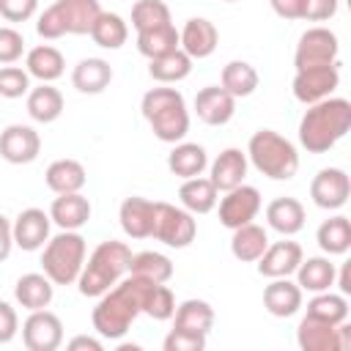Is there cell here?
I'll return each instance as SVG.
<instances>
[{
  "mask_svg": "<svg viewBox=\"0 0 351 351\" xmlns=\"http://www.w3.org/2000/svg\"><path fill=\"white\" fill-rule=\"evenodd\" d=\"M148 285H151V280L129 274L126 280H118L110 291H104L90 315L93 329L107 340H121L129 332L132 321L143 313Z\"/></svg>",
  "mask_w": 351,
  "mask_h": 351,
  "instance_id": "1",
  "label": "cell"
},
{
  "mask_svg": "<svg viewBox=\"0 0 351 351\" xmlns=\"http://www.w3.org/2000/svg\"><path fill=\"white\" fill-rule=\"evenodd\" d=\"M351 129V101L343 96H329L307 104L299 121V143L310 154H326Z\"/></svg>",
  "mask_w": 351,
  "mask_h": 351,
  "instance_id": "2",
  "label": "cell"
},
{
  "mask_svg": "<svg viewBox=\"0 0 351 351\" xmlns=\"http://www.w3.org/2000/svg\"><path fill=\"white\" fill-rule=\"evenodd\" d=\"M129 263H132V250H129V244L115 241V239L101 241V244L88 255V261L82 263V271H80V277H77L80 293H82V296H90V299H99L104 291H110V288L129 271Z\"/></svg>",
  "mask_w": 351,
  "mask_h": 351,
  "instance_id": "3",
  "label": "cell"
},
{
  "mask_svg": "<svg viewBox=\"0 0 351 351\" xmlns=\"http://www.w3.org/2000/svg\"><path fill=\"white\" fill-rule=\"evenodd\" d=\"M143 118L162 143H181L189 132V110L176 88H151L140 101Z\"/></svg>",
  "mask_w": 351,
  "mask_h": 351,
  "instance_id": "4",
  "label": "cell"
},
{
  "mask_svg": "<svg viewBox=\"0 0 351 351\" xmlns=\"http://www.w3.org/2000/svg\"><path fill=\"white\" fill-rule=\"evenodd\" d=\"M247 159L252 167L271 178V181H288L299 170V151L296 145L282 137L274 129H258L247 143Z\"/></svg>",
  "mask_w": 351,
  "mask_h": 351,
  "instance_id": "5",
  "label": "cell"
},
{
  "mask_svg": "<svg viewBox=\"0 0 351 351\" xmlns=\"http://www.w3.org/2000/svg\"><path fill=\"white\" fill-rule=\"evenodd\" d=\"M101 14L99 0H55L47 5L36 22V30L41 38H60L66 33L85 36L90 33L96 16Z\"/></svg>",
  "mask_w": 351,
  "mask_h": 351,
  "instance_id": "6",
  "label": "cell"
},
{
  "mask_svg": "<svg viewBox=\"0 0 351 351\" xmlns=\"http://www.w3.org/2000/svg\"><path fill=\"white\" fill-rule=\"evenodd\" d=\"M85 255H88L85 239L77 230H60L58 236L47 239L41 252V269L55 285H71L82 271Z\"/></svg>",
  "mask_w": 351,
  "mask_h": 351,
  "instance_id": "7",
  "label": "cell"
},
{
  "mask_svg": "<svg viewBox=\"0 0 351 351\" xmlns=\"http://www.w3.org/2000/svg\"><path fill=\"white\" fill-rule=\"evenodd\" d=\"M195 236H197L195 214H189L186 208H178V206L156 200L151 239H156V241H162V244H167L173 250H184V247H189L195 241Z\"/></svg>",
  "mask_w": 351,
  "mask_h": 351,
  "instance_id": "8",
  "label": "cell"
},
{
  "mask_svg": "<svg viewBox=\"0 0 351 351\" xmlns=\"http://www.w3.org/2000/svg\"><path fill=\"white\" fill-rule=\"evenodd\" d=\"M296 343L302 351H346L351 346V326L343 324H326L321 318L304 315L296 329Z\"/></svg>",
  "mask_w": 351,
  "mask_h": 351,
  "instance_id": "9",
  "label": "cell"
},
{
  "mask_svg": "<svg viewBox=\"0 0 351 351\" xmlns=\"http://www.w3.org/2000/svg\"><path fill=\"white\" fill-rule=\"evenodd\" d=\"M340 55V41L329 27H307L299 36L296 52H293V66L296 69H310V66H329L337 63Z\"/></svg>",
  "mask_w": 351,
  "mask_h": 351,
  "instance_id": "10",
  "label": "cell"
},
{
  "mask_svg": "<svg viewBox=\"0 0 351 351\" xmlns=\"http://www.w3.org/2000/svg\"><path fill=\"white\" fill-rule=\"evenodd\" d=\"M340 85V63L329 66H310V69H296L293 74V96L302 104H315L321 99H329Z\"/></svg>",
  "mask_w": 351,
  "mask_h": 351,
  "instance_id": "11",
  "label": "cell"
},
{
  "mask_svg": "<svg viewBox=\"0 0 351 351\" xmlns=\"http://www.w3.org/2000/svg\"><path fill=\"white\" fill-rule=\"evenodd\" d=\"M22 343L27 351H55L63 343V321L52 310H30L22 324Z\"/></svg>",
  "mask_w": 351,
  "mask_h": 351,
  "instance_id": "12",
  "label": "cell"
},
{
  "mask_svg": "<svg viewBox=\"0 0 351 351\" xmlns=\"http://www.w3.org/2000/svg\"><path fill=\"white\" fill-rule=\"evenodd\" d=\"M310 197L318 208L337 211L351 197V178L343 167H324L310 181Z\"/></svg>",
  "mask_w": 351,
  "mask_h": 351,
  "instance_id": "13",
  "label": "cell"
},
{
  "mask_svg": "<svg viewBox=\"0 0 351 351\" xmlns=\"http://www.w3.org/2000/svg\"><path fill=\"white\" fill-rule=\"evenodd\" d=\"M258 211H261V192L250 184H239V186L228 189L225 197L219 200V222L230 230L252 222L258 217Z\"/></svg>",
  "mask_w": 351,
  "mask_h": 351,
  "instance_id": "14",
  "label": "cell"
},
{
  "mask_svg": "<svg viewBox=\"0 0 351 351\" xmlns=\"http://www.w3.org/2000/svg\"><path fill=\"white\" fill-rule=\"evenodd\" d=\"M41 154V137L27 123H11L0 132V156L8 165H30Z\"/></svg>",
  "mask_w": 351,
  "mask_h": 351,
  "instance_id": "15",
  "label": "cell"
},
{
  "mask_svg": "<svg viewBox=\"0 0 351 351\" xmlns=\"http://www.w3.org/2000/svg\"><path fill=\"white\" fill-rule=\"evenodd\" d=\"M49 214L44 208H25L16 214V219L11 222V233H14V247L25 250V252H36L47 244L49 239Z\"/></svg>",
  "mask_w": 351,
  "mask_h": 351,
  "instance_id": "16",
  "label": "cell"
},
{
  "mask_svg": "<svg viewBox=\"0 0 351 351\" xmlns=\"http://www.w3.org/2000/svg\"><path fill=\"white\" fill-rule=\"evenodd\" d=\"M195 112L206 126H225L236 115V99L222 85H206L195 96Z\"/></svg>",
  "mask_w": 351,
  "mask_h": 351,
  "instance_id": "17",
  "label": "cell"
},
{
  "mask_svg": "<svg viewBox=\"0 0 351 351\" xmlns=\"http://www.w3.org/2000/svg\"><path fill=\"white\" fill-rule=\"evenodd\" d=\"M302 258H304L302 247H299L296 241L282 239V241L269 244V247L263 250V255H261L255 263H258V274H261V277L274 280V277H291V274L296 271V266L302 263Z\"/></svg>",
  "mask_w": 351,
  "mask_h": 351,
  "instance_id": "18",
  "label": "cell"
},
{
  "mask_svg": "<svg viewBox=\"0 0 351 351\" xmlns=\"http://www.w3.org/2000/svg\"><path fill=\"white\" fill-rule=\"evenodd\" d=\"M219 44V30L214 27V22L203 19V16H192L186 19L184 30L178 33V47L192 58V60H203L208 55H214Z\"/></svg>",
  "mask_w": 351,
  "mask_h": 351,
  "instance_id": "19",
  "label": "cell"
},
{
  "mask_svg": "<svg viewBox=\"0 0 351 351\" xmlns=\"http://www.w3.org/2000/svg\"><path fill=\"white\" fill-rule=\"evenodd\" d=\"M154 211H156V200H148V197H140V195L126 197L118 208V219H121L123 233L129 239H151Z\"/></svg>",
  "mask_w": 351,
  "mask_h": 351,
  "instance_id": "20",
  "label": "cell"
},
{
  "mask_svg": "<svg viewBox=\"0 0 351 351\" xmlns=\"http://www.w3.org/2000/svg\"><path fill=\"white\" fill-rule=\"evenodd\" d=\"M247 176V154L241 148H225L217 154V159L211 162V184L217 186V192H228L239 184H244Z\"/></svg>",
  "mask_w": 351,
  "mask_h": 351,
  "instance_id": "21",
  "label": "cell"
},
{
  "mask_svg": "<svg viewBox=\"0 0 351 351\" xmlns=\"http://www.w3.org/2000/svg\"><path fill=\"white\" fill-rule=\"evenodd\" d=\"M49 219L60 230H80L90 219V200L82 192H66L58 195L49 206Z\"/></svg>",
  "mask_w": 351,
  "mask_h": 351,
  "instance_id": "22",
  "label": "cell"
},
{
  "mask_svg": "<svg viewBox=\"0 0 351 351\" xmlns=\"http://www.w3.org/2000/svg\"><path fill=\"white\" fill-rule=\"evenodd\" d=\"M302 288L288 280V277H274L266 288H263V307L274 315V318H291L293 313H299L302 307Z\"/></svg>",
  "mask_w": 351,
  "mask_h": 351,
  "instance_id": "23",
  "label": "cell"
},
{
  "mask_svg": "<svg viewBox=\"0 0 351 351\" xmlns=\"http://www.w3.org/2000/svg\"><path fill=\"white\" fill-rule=\"evenodd\" d=\"M307 211L296 197H274L266 206V222L271 230H277L280 236H293L304 228Z\"/></svg>",
  "mask_w": 351,
  "mask_h": 351,
  "instance_id": "24",
  "label": "cell"
},
{
  "mask_svg": "<svg viewBox=\"0 0 351 351\" xmlns=\"http://www.w3.org/2000/svg\"><path fill=\"white\" fill-rule=\"evenodd\" d=\"M52 296H55V282L44 271L22 274L14 285V299L25 310H44V307H49Z\"/></svg>",
  "mask_w": 351,
  "mask_h": 351,
  "instance_id": "25",
  "label": "cell"
},
{
  "mask_svg": "<svg viewBox=\"0 0 351 351\" xmlns=\"http://www.w3.org/2000/svg\"><path fill=\"white\" fill-rule=\"evenodd\" d=\"M296 285L302 291H310V293H321V291H329L335 285V263L324 255H313V258H302V263L296 266Z\"/></svg>",
  "mask_w": 351,
  "mask_h": 351,
  "instance_id": "26",
  "label": "cell"
},
{
  "mask_svg": "<svg viewBox=\"0 0 351 351\" xmlns=\"http://www.w3.org/2000/svg\"><path fill=\"white\" fill-rule=\"evenodd\" d=\"M25 69H27L30 77H36V80H41V82H55V80L63 77V71H66V58H63V52H60L58 47H52V44H38V47H33V49L27 52Z\"/></svg>",
  "mask_w": 351,
  "mask_h": 351,
  "instance_id": "27",
  "label": "cell"
},
{
  "mask_svg": "<svg viewBox=\"0 0 351 351\" xmlns=\"http://www.w3.org/2000/svg\"><path fill=\"white\" fill-rule=\"evenodd\" d=\"M266 247H269V236H266V228H263V225L247 222V225L233 228L230 252H233L236 261H241V263H255V261L263 255Z\"/></svg>",
  "mask_w": 351,
  "mask_h": 351,
  "instance_id": "28",
  "label": "cell"
},
{
  "mask_svg": "<svg viewBox=\"0 0 351 351\" xmlns=\"http://www.w3.org/2000/svg\"><path fill=\"white\" fill-rule=\"evenodd\" d=\"M112 82V66L104 58H82L71 71V85L80 93H101Z\"/></svg>",
  "mask_w": 351,
  "mask_h": 351,
  "instance_id": "29",
  "label": "cell"
},
{
  "mask_svg": "<svg viewBox=\"0 0 351 351\" xmlns=\"http://www.w3.org/2000/svg\"><path fill=\"white\" fill-rule=\"evenodd\" d=\"M63 93L52 82H41L38 88L27 90V115L38 123H52L63 112Z\"/></svg>",
  "mask_w": 351,
  "mask_h": 351,
  "instance_id": "30",
  "label": "cell"
},
{
  "mask_svg": "<svg viewBox=\"0 0 351 351\" xmlns=\"http://www.w3.org/2000/svg\"><path fill=\"white\" fill-rule=\"evenodd\" d=\"M44 181L55 195H66V192H80L85 186L88 176H85L82 162H77V159H55L47 167Z\"/></svg>",
  "mask_w": 351,
  "mask_h": 351,
  "instance_id": "31",
  "label": "cell"
},
{
  "mask_svg": "<svg viewBox=\"0 0 351 351\" xmlns=\"http://www.w3.org/2000/svg\"><path fill=\"white\" fill-rule=\"evenodd\" d=\"M178 200L181 206L189 211V214H208L217 200H219V192L217 186L211 184V178H203V176H195V178H184L181 189H178Z\"/></svg>",
  "mask_w": 351,
  "mask_h": 351,
  "instance_id": "32",
  "label": "cell"
},
{
  "mask_svg": "<svg viewBox=\"0 0 351 351\" xmlns=\"http://www.w3.org/2000/svg\"><path fill=\"white\" fill-rule=\"evenodd\" d=\"M214 326V307L203 299H184L173 313V329L208 335Z\"/></svg>",
  "mask_w": 351,
  "mask_h": 351,
  "instance_id": "33",
  "label": "cell"
},
{
  "mask_svg": "<svg viewBox=\"0 0 351 351\" xmlns=\"http://www.w3.org/2000/svg\"><path fill=\"white\" fill-rule=\"evenodd\" d=\"M167 167L178 178H195V176H203V170L208 167V154L197 143H178L167 154Z\"/></svg>",
  "mask_w": 351,
  "mask_h": 351,
  "instance_id": "34",
  "label": "cell"
},
{
  "mask_svg": "<svg viewBox=\"0 0 351 351\" xmlns=\"http://www.w3.org/2000/svg\"><path fill=\"white\" fill-rule=\"evenodd\" d=\"M315 241L326 255H346L351 250V219L343 214L324 219L315 230Z\"/></svg>",
  "mask_w": 351,
  "mask_h": 351,
  "instance_id": "35",
  "label": "cell"
},
{
  "mask_svg": "<svg viewBox=\"0 0 351 351\" xmlns=\"http://www.w3.org/2000/svg\"><path fill=\"white\" fill-rule=\"evenodd\" d=\"M88 36H90L93 44L101 47V49H121V47L126 44V38H129V25L123 22L121 14H115V11H101V14L96 16V22H93V27H90Z\"/></svg>",
  "mask_w": 351,
  "mask_h": 351,
  "instance_id": "36",
  "label": "cell"
},
{
  "mask_svg": "<svg viewBox=\"0 0 351 351\" xmlns=\"http://www.w3.org/2000/svg\"><path fill=\"white\" fill-rule=\"evenodd\" d=\"M189 71H192V58L181 47L167 52V55H162V58H154L148 63V74L162 85H176V82L186 80Z\"/></svg>",
  "mask_w": 351,
  "mask_h": 351,
  "instance_id": "37",
  "label": "cell"
},
{
  "mask_svg": "<svg viewBox=\"0 0 351 351\" xmlns=\"http://www.w3.org/2000/svg\"><path fill=\"white\" fill-rule=\"evenodd\" d=\"M258 82H261V77H258L255 66L247 63V60H230V63L222 69V74H219V85H222L233 99H244V96L255 93Z\"/></svg>",
  "mask_w": 351,
  "mask_h": 351,
  "instance_id": "38",
  "label": "cell"
},
{
  "mask_svg": "<svg viewBox=\"0 0 351 351\" xmlns=\"http://www.w3.org/2000/svg\"><path fill=\"white\" fill-rule=\"evenodd\" d=\"M137 49L148 60L162 58V55L178 49V30H176V25L167 22V25H159V27H151V30H140L137 33Z\"/></svg>",
  "mask_w": 351,
  "mask_h": 351,
  "instance_id": "39",
  "label": "cell"
},
{
  "mask_svg": "<svg viewBox=\"0 0 351 351\" xmlns=\"http://www.w3.org/2000/svg\"><path fill=\"white\" fill-rule=\"evenodd\" d=\"M129 274H137V277L151 280V282H167L173 277V261L167 255H162V252L145 250V252L132 255Z\"/></svg>",
  "mask_w": 351,
  "mask_h": 351,
  "instance_id": "40",
  "label": "cell"
},
{
  "mask_svg": "<svg viewBox=\"0 0 351 351\" xmlns=\"http://www.w3.org/2000/svg\"><path fill=\"white\" fill-rule=\"evenodd\" d=\"M313 318H321L326 324H343L348 321V302L343 293H332V291H321L307 302V313Z\"/></svg>",
  "mask_w": 351,
  "mask_h": 351,
  "instance_id": "41",
  "label": "cell"
},
{
  "mask_svg": "<svg viewBox=\"0 0 351 351\" xmlns=\"http://www.w3.org/2000/svg\"><path fill=\"white\" fill-rule=\"evenodd\" d=\"M167 22H170V8L165 0H137L132 5V27L137 33L167 25Z\"/></svg>",
  "mask_w": 351,
  "mask_h": 351,
  "instance_id": "42",
  "label": "cell"
},
{
  "mask_svg": "<svg viewBox=\"0 0 351 351\" xmlns=\"http://www.w3.org/2000/svg\"><path fill=\"white\" fill-rule=\"evenodd\" d=\"M143 313L154 321H167L176 313V296L165 282H151L145 291V302H143Z\"/></svg>",
  "mask_w": 351,
  "mask_h": 351,
  "instance_id": "43",
  "label": "cell"
},
{
  "mask_svg": "<svg viewBox=\"0 0 351 351\" xmlns=\"http://www.w3.org/2000/svg\"><path fill=\"white\" fill-rule=\"evenodd\" d=\"M30 90V74L22 66H3L0 69V96L3 99H19Z\"/></svg>",
  "mask_w": 351,
  "mask_h": 351,
  "instance_id": "44",
  "label": "cell"
},
{
  "mask_svg": "<svg viewBox=\"0 0 351 351\" xmlns=\"http://www.w3.org/2000/svg\"><path fill=\"white\" fill-rule=\"evenodd\" d=\"M165 351H203L206 348V335L197 332H184V329H170L165 343Z\"/></svg>",
  "mask_w": 351,
  "mask_h": 351,
  "instance_id": "45",
  "label": "cell"
},
{
  "mask_svg": "<svg viewBox=\"0 0 351 351\" xmlns=\"http://www.w3.org/2000/svg\"><path fill=\"white\" fill-rule=\"evenodd\" d=\"M25 52V38L16 27H0V63H16Z\"/></svg>",
  "mask_w": 351,
  "mask_h": 351,
  "instance_id": "46",
  "label": "cell"
},
{
  "mask_svg": "<svg viewBox=\"0 0 351 351\" xmlns=\"http://www.w3.org/2000/svg\"><path fill=\"white\" fill-rule=\"evenodd\" d=\"M38 8V0H0V16L5 22H27Z\"/></svg>",
  "mask_w": 351,
  "mask_h": 351,
  "instance_id": "47",
  "label": "cell"
},
{
  "mask_svg": "<svg viewBox=\"0 0 351 351\" xmlns=\"http://www.w3.org/2000/svg\"><path fill=\"white\" fill-rule=\"evenodd\" d=\"M337 3L340 0H304L302 5V19L307 22H326L337 14Z\"/></svg>",
  "mask_w": 351,
  "mask_h": 351,
  "instance_id": "48",
  "label": "cell"
},
{
  "mask_svg": "<svg viewBox=\"0 0 351 351\" xmlns=\"http://www.w3.org/2000/svg\"><path fill=\"white\" fill-rule=\"evenodd\" d=\"M19 332V315L16 310L0 299V343H11Z\"/></svg>",
  "mask_w": 351,
  "mask_h": 351,
  "instance_id": "49",
  "label": "cell"
},
{
  "mask_svg": "<svg viewBox=\"0 0 351 351\" xmlns=\"http://www.w3.org/2000/svg\"><path fill=\"white\" fill-rule=\"evenodd\" d=\"M274 14L282 19H302V5L304 0H269Z\"/></svg>",
  "mask_w": 351,
  "mask_h": 351,
  "instance_id": "50",
  "label": "cell"
},
{
  "mask_svg": "<svg viewBox=\"0 0 351 351\" xmlns=\"http://www.w3.org/2000/svg\"><path fill=\"white\" fill-rule=\"evenodd\" d=\"M11 250H14V233H11V222H8V217H3L0 214V263L11 255Z\"/></svg>",
  "mask_w": 351,
  "mask_h": 351,
  "instance_id": "51",
  "label": "cell"
},
{
  "mask_svg": "<svg viewBox=\"0 0 351 351\" xmlns=\"http://www.w3.org/2000/svg\"><path fill=\"white\" fill-rule=\"evenodd\" d=\"M69 348H71V351H80V348H85V351H101L104 346H101V340H96V337L77 335V337L69 340Z\"/></svg>",
  "mask_w": 351,
  "mask_h": 351,
  "instance_id": "52",
  "label": "cell"
},
{
  "mask_svg": "<svg viewBox=\"0 0 351 351\" xmlns=\"http://www.w3.org/2000/svg\"><path fill=\"white\" fill-rule=\"evenodd\" d=\"M335 282L340 285V293H343V296L351 293V263H343L340 274H335Z\"/></svg>",
  "mask_w": 351,
  "mask_h": 351,
  "instance_id": "53",
  "label": "cell"
},
{
  "mask_svg": "<svg viewBox=\"0 0 351 351\" xmlns=\"http://www.w3.org/2000/svg\"><path fill=\"white\" fill-rule=\"evenodd\" d=\"M225 3H236V0H225Z\"/></svg>",
  "mask_w": 351,
  "mask_h": 351,
  "instance_id": "54",
  "label": "cell"
}]
</instances>
